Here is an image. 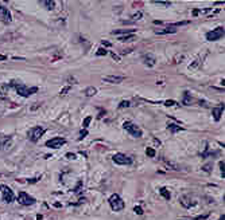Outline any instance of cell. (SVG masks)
Instances as JSON below:
<instances>
[{"label": "cell", "mask_w": 225, "mask_h": 220, "mask_svg": "<svg viewBox=\"0 0 225 220\" xmlns=\"http://www.w3.org/2000/svg\"><path fill=\"white\" fill-rule=\"evenodd\" d=\"M109 204H111V208L115 211V212H120V211H123L125 207L124 200H121V197L116 193L109 197Z\"/></svg>", "instance_id": "1"}, {"label": "cell", "mask_w": 225, "mask_h": 220, "mask_svg": "<svg viewBox=\"0 0 225 220\" xmlns=\"http://www.w3.org/2000/svg\"><path fill=\"white\" fill-rule=\"evenodd\" d=\"M123 126H124V129L131 134V136H134L136 138L142 137L143 133H142V130H140V128H139L138 125H135V124H132V122H130V121H125L124 124H123Z\"/></svg>", "instance_id": "2"}, {"label": "cell", "mask_w": 225, "mask_h": 220, "mask_svg": "<svg viewBox=\"0 0 225 220\" xmlns=\"http://www.w3.org/2000/svg\"><path fill=\"white\" fill-rule=\"evenodd\" d=\"M15 85V89H16V91H18V94L19 95H22V97H30L31 94H34V93H37L38 89L37 87H26V86H23V85Z\"/></svg>", "instance_id": "3"}, {"label": "cell", "mask_w": 225, "mask_h": 220, "mask_svg": "<svg viewBox=\"0 0 225 220\" xmlns=\"http://www.w3.org/2000/svg\"><path fill=\"white\" fill-rule=\"evenodd\" d=\"M43 133H45L43 128H41V126H35V128H32L28 132V138L31 140L32 142H37V141H39V138L42 136H43Z\"/></svg>", "instance_id": "4"}, {"label": "cell", "mask_w": 225, "mask_h": 220, "mask_svg": "<svg viewBox=\"0 0 225 220\" xmlns=\"http://www.w3.org/2000/svg\"><path fill=\"white\" fill-rule=\"evenodd\" d=\"M224 32H225L224 27H217V28L212 30L210 32L206 34V39L208 40H218L224 36Z\"/></svg>", "instance_id": "5"}, {"label": "cell", "mask_w": 225, "mask_h": 220, "mask_svg": "<svg viewBox=\"0 0 225 220\" xmlns=\"http://www.w3.org/2000/svg\"><path fill=\"white\" fill-rule=\"evenodd\" d=\"M112 158H113V161L119 165H131L132 164V158L128 157V156H125V154H123V153H116Z\"/></svg>", "instance_id": "6"}, {"label": "cell", "mask_w": 225, "mask_h": 220, "mask_svg": "<svg viewBox=\"0 0 225 220\" xmlns=\"http://www.w3.org/2000/svg\"><path fill=\"white\" fill-rule=\"evenodd\" d=\"M65 144H66V140H65V138L56 137V138L49 140V141L46 142V146H47V148H53V149H58V148H61L62 145H65Z\"/></svg>", "instance_id": "7"}, {"label": "cell", "mask_w": 225, "mask_h": 220, "mask_svg": "<svg viewBox=\"0 0 225 220\" xmlns=\"http://www.w3.org/2000/svg\"><path fill=\"white\" fill-rule=\"evenodd\" d=\"M18 201L22 205H32L34 203H35V199L31 197V196H28L26 192H20L19 196H18Z\"/></svg>", "instance_id": "8"}, {"label": "cell", "mask_w": 225, "mask_h": 220, "mask_svg": "<svg viewBox=\"0 0 225 220\" xmlns=\"http://www.w3.org/2000/svg\"><path fill=\"white\" fill-rule=\"evenodd\" d=\"M0 192H2L3 200L6 203H11L14 200V193H12V191L7 187V185H0Z\"/></svg>", "instance_id": "9"}, {"label": "cell", "mask_w": 225, "mask_h": 220, "mask_svg": "<svg viewBox=\"0 0 225 220\" xmlns=\"http://www.w3.org/2000/svg\"><path fill=\"white\" fill-rule=\"evenodd\" d=\"M0 20H3L4 23H10L11 22V14L6 7L0 6Z\"/></svg>", "instance_id": "10"}, {"label": "cell", "mask_w": 225, "mask_h": 220, "mask_svg": "<svg viewBox=\"0 0 225 220\" xmlns=\"http://www.w3.org/2000/svg\"><path fill=\"white\" fill-rule=\"evenodd\" d=\"M175 32H177V28H174L171 26L164 27V28H156L155 30V34H158V35H166V34H175Z\"/></svg>", "instance_id": "11"}, {"label": "cell", "mask_w": 225, "mask_h": 220, "mask_svg": "<svg viewBox=\"0 0 225 220\" xmlns=\"http://www.w3.org/2000/svg\"><path fill=\"white\" fill-rule=\"evenodd\" d=\"M196 200H193L190 196H183L181 199V204L185 207V208H190V207H193V205H196Z\"/></svg>", "instance_id": "12"}, {"label": "cell", "mask_w": 225, "mask_h": 220, "mask_svg": "<svg viewBox=\"0 0 225 220\" xmlns=\"http://www.w3.org/2000/svg\"><path fill=\"white\" fill-rule=\"evenodd\" d=\"M103 81L109 82V83H120L124 81V77H119V75H108V77H104Z\"/></svg>", "instance_id": "13"}, {"label": "cell", "mask_w": 225, "mask_h": 220, "mask_svg": "<svg viewBox=\"0 0 225 220\" xmlns=\"http://www.w3.org/2000/svg\"><path fill=\"white\" fill-rule=\"evenodd\" d=\"M10 145H11V137L0 136V149H7Z\"/></svg>", "instance_id": "14"}, {"label": "cell", "mask_w": 225, "mask_h": 220, "mask_svg": "<svg viewBox=\"0 0 225 220\" xmlns=\"http://www.w3.org/2000/svg\"><path fill=\"white\" fill-rule=\"evenodd\" d=\"M223 112H224V103H223L220 108H214V109H213V117H214L216 121H220Z\"/></svg>", "instance_id": "15"}, {"label": "cell", "mask_w": 225, "mask_h": 220, "mask_svg": "<svg viewBox=\"0 0 225 220\" xmlns=\"http://www.w3.org/2000/svg\"><path fill=\"white\" fill-rule=\"evenodd\" d=\"M143 59H144V63H146L147 66H154V65H155V58H154V55L147 54V55H144V57H143Z\"/></svg>", "instance_id": "16"}, {"label": "cell", "mask_w": 225, "mask_h": 220, "mask_svg": "<svg viewBox=\"0 0 225 220\" xmlns=\"http://www.w3.org/2000/svg\"><path fill=\"white\" fill-rule=\"evenodd\" d=\"M167 129H169L171 133H177V132H181V130H183V128H182V126L175 125V124H169V125H167Z\"/></svg>", "instance_id": "17"}, {"label": "cell", "mask_w": 225, "mask_h": 220, "mask_svg": "<svg viewBox=\"0 0 225 220\" xmlns=\"http://www.w3.org/2000/svg\"><path fill=\"white\" fill-rule=\"evenodd\" d=\"M41 4H42V6H46V8H47V10H53V8H54V4H56V3H54L53 0H50V2H49V0H42Z\"/></svg>", "instance_id": "18"}, {"label": "cell", "mask_w": 225, "mask_h": 220, "mask_svg": "<svg viewBox=\"0 0 225 220\" xmlns=\"http://www.w3.org/2000/svg\"><path fill=\"white\" fill-rule=\"evenodd\" d=\"M96 93H97L96 87H88L86 90H85V95H86V97H92V95H95Z\"/></svg>", "instance_id": "19"}, {"label": "cell", "mask_w": 225, "mask_h": 220, "mask_svg": "<svg viewBox=\"0 0 225 220\" xmlns=\"http://www.w3.org/2000/svg\"><path fill=\"white\" fill-rule=\"evenodd\" d=\"M159 192H160V195H162V196H163L164 199H166V200H170V197H171V195H170V192L167 191L166 188H160V191H159Z\"/></svg>", "instance_id": "20"}, {"label": "cell", "mask_w": 225, "mask_h": 220, "mask_svg": "<svg viewBox=\"0 0 225 220\" xmlns=\"http://www.w3.org/2000/svg\"><path fill=\"white\" fill-rule=\"evenodd\" d=\"M146 154L148 157H155V150L152 149V148H147L146 149Z\"/></svg>", "instance_id": "21"}, {"label": "cell", "mask_w": 225, "mask_h": 220, "mask_svg": "<svg viewBox=\"0 0 225 220\" xmlns=\"http://www.w3.org/2000/svg\"><path fill=\"white\" fill-rule=\"evenodd\" d=\"M134 30H131V28H125V30H116V31H113V34H127V32H132Z\"/></svg>", "instance_id": "22"}, {"label": "cell", "mask_w": 225, "mask_h": 220, "mask_svg": "<svg viewBox=\"0 0 225 220\" xmlns=\"http://www.w3.org/2000/svg\"><path fill=\"white\" fill-rule=\"evenodd\" d=\"M90 121H92V117H86L84 120V122H82V126H84V129H86L88 126H89V124H90Z\"/></svg>", "instance_id": "23"}, {"label": "cell", "mask_w": 225, "mask_h": 220, "mask_svg": "<svg viewBox=\"0 0 225 220\" xmlns=\"http://www.w3.org/2000/svg\"><path fill=\"white\" fill-rule=\"evenodd\" d=\"M108 54V51L105 48H99V51L96 53V55H99V57H103V55H107Z\"/></svg>", "instance_id": "24"}, {"label": "cell", "mask_w": 225, "mask_h": 220, "mask_svg": "<svg viewBox=\"0 0 225 220\" xmlns=\"http://www.w3.org/2000/svg\"><path fill=\"white\" fill-rule=\"evenodd\" d=\"M220 169H221V173H223V179L225 177V163L224 161H220Z\"/></svg>", "instance_id": "25"}, {"label": "cell", "mask_w": 225, "mask_h": 220, "mask_svg": "<svg viewBox=\"0 0 225 220\" xmlns=\"http://www.w3.org/2000/svg\"><path fill=\"white\" fill-rule=\"evenodd\" d=\"M154 3H155V4H159V6H167V7L170 6V4H171L170 2H160V0H155Z\"/></svg>", "instance_id": "26"}, {"label": "cell", "mask_w": 225, "mask_h": 220, "mask_svg": "<svg viewBox=\"0 0 225 220\" xmlns=\"http://www.w3.org/2000/svg\"><path fill=\"white\" fill-rule=\"evenodd\" d=\"M130 106V102L128 101H123V102H120V105H119V108H128Z\"/></svg>", "instance_id": "27"}, {"label": "cell", "mask_w": 225, "mask_h": 220, "mask_svg": "<svg viewBox=\"0 0 225 220\" xmlns=\"http://www.w3.org/2000/svg\"><path fill=\"white\" fill-rule=\"evenodd\" d=\"M132 35H127V36H120L119 38V40H121V42H124V40H130V39H132Z\"/></svg>", "instance_id": "28"}, {"label": "cell", "mask_w": 225, "mask_h": 220, "mask_svg": "<svg viewBox=\"0 0 225 220\" xmlns=\"http://www.w3.org/2000/svg\"><path fill=\"white\" fill-rule=\"evenodd\" d=\"M134 211H135V213H138V215H143V209H142V207H135Z\"/></svg>", "instance_id": "29"}, {"label": "cell", "mask_w": 225, "mask_h": 220, "mask_svg": "<svg viewBox=\"0 0 225 220\" xmlns=\"http://www.w3.org/2000/svg\"><path fill=\"white\" fill-rule=\"evenodd\" d=\"M140 18H142V12H138V14L132 15V19H134V20H139Z\"/></svg>", "instance_id": "30"}, {"label": "cell", "mask_w": 225, "mask_h": 220, "mask_svg": "<svg viewBox=\"0 0 225 220\" xmlns=\"http://www.w3.org/2000/svg\"><path fill=\"white\" fill-rule=\"evenodd\" d=\"M86 134H88V132H86V129H84V130H82V132H81V133H80V137H78V140H82V138H84L85 136H86Z\"/></svg>", "instance_id": "31"}, {"label": "cell", "mask_w": 225, "mask_h": 220, "mask_svg": "<svg viewBox=\"0 0 225 220\" xmlns=\"http://www.w3.org/2000/svg\"><path fill=\"white\" fill-rule=\"evenodd\" d=\"M175 103H177L175 101H166V102H164V105H166V106H174Z\"/></svg>", "instance_id": "32"}, {"label": "cell", "mask_w": 225, "mask_h": 220, "mask_svg": "<svg viewBox=\"0 0 225 220\" xmlns=\"http://www.w3.org/2000/svg\"><path fill=\"white\" fill-rule=\"evenodd\" d=\"M210 167H212V165H210V164H206V165H205V167H203V171H205V172H210V169H212Z\"/></svg>", "instance_id": "33"}, {"label": "cell", "mask_w": 225, "mask_h": 220, "mask_svg": "<svg viewBox=\"0 0 225 220\" xmlns=\"http://www.w3.org/2000/svg\"><path fill=\"white\" fill-rule=\"evenodd\" d=\"M69 90H70V87H69V86H67V87H65V89H63V90L61 91V95H65V94H66V93L69 91Z\"/></svg>", "instance_id": "34"}, {"label": "cell", "mask_w": 225, "mask_h": 220, "mask_svg": "<svg viewBox=\"0 0 225 220\" xmlns=\"http://www.w3.org/2000/svg\"><path fill=\"white\" fill-rule=\"evenodd\" d=\"M39 179H41V177H35V179H32V180H28V183H30V184H32V183H37V181L39 180Z\"/></svg>", "instance_id": "35"}, {"label": "cell", "mask_w": 225, "mask_h": 220, "mask_svg": "<svg viewBox=\"0 0 225 220\" xmlns=\"http://www.w3.org/2000/svg\"><path fill=\"white\" fill-rule=\"evenodd\" d=\"M66 157H67V158H76V154H73V153H67V154H66Z\"/></svg>", "instance_id": "36"}, {"label": "cell", "mask_w": 225, "mask_h": 220, "mask_svg": "<svg viewBox=\"0 0 225 220\" xmlns=\"http://www.w3.org/2000/svg\"><path fill=\"white\" fill-rule=\"evenodd\" d=\"M208 218V215H203V216H197L196 220H203V219H206Z\"/></svg>", "instance_id": "37"}, {"label": "cell", "mask_w": 225, "mask_h": 220, "mask_svg": "<svg viewBox=\"0 0 225 220\" xmlns=\"http://www.w3.org/2000/svg\"><path fill=\"white\" fill-rule=\"evenodd\" d=\"M6 59H7L6 55H0V61H6Z\"/></svg>", "instance_id": "38"}, {"label": "cell", "mask_w": 225, "mask_h": 220, "mask_svg": "<svg viewBox=\"0 0 225 220\" xmlns=\"http://www.w3.org/2000/svg\"><path fill=\"white\" fill-rule=\"evenodd\" d=\"M112 57H113L115 59H116V61H117V62H119V61H120V59H119V57H117V55H115V54H112Z\"/></svg>", "instance_id": "39"}, {"label": "cell", "mask_w": 225, "mask_h": 220, "mask_svg": "<svg viewBox=\"0 0 225 220\" xmlns=\"http://www.w3.org/2000/svg\"><path fill=\"white\" fill-rule=\"evenodd\" d=\"M218 220H225V215H223V216H221V218H220Z\"/></svg>", "instance_id": "40"}]
</instances>
